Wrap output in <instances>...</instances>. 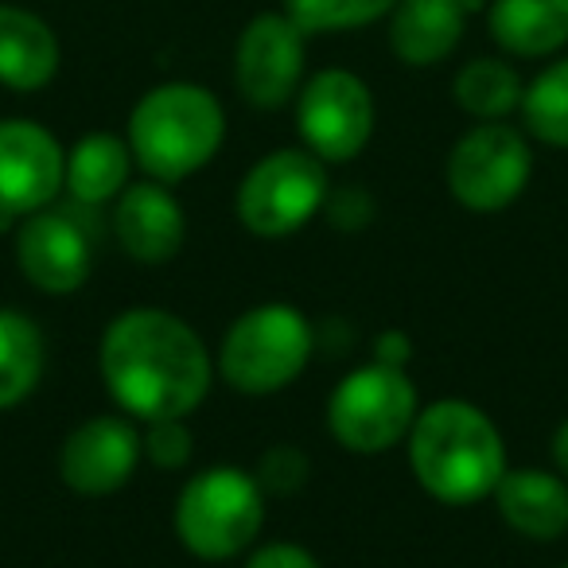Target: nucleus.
<instances>
[{"label":"nucleus","mask_w":568,"mask_h":568,"mask_svg":"<svg viewBox=\"0 0 568 568\" xmlns=\"http://www.w3.org/2000/svg\"><path fill=\"white\" fill-rule=\"evenodd\" d=\"M98 366L121 413L141 425L195 413L214 378V358L199 332L164 308L121 312L105 327Z\"/></svg>","instance_id":"1"},{"label":"nucleus","mask_w":568,"mask_h":568,"mask_svg":"<svg viewBox=\"0 0 568 568\" xmlns=\"http://www.w3.org/2000/svg\"><path fill=\"white\" fill-rule=\"evenodd\" d=\"M417 483L448 506L490 498L506 475V444L495 420L471 402H433L409 428Z\"/></svg>","instance_id":"2"},{"label":"nucleus","mask_w":568,"mask_h":568,"mask_svg":"<svg viewBox=\"0 0 568 568\" xmlns=\"http://www.w3.org/2000/svg\"><path fill=\"white\" fill-rule=\"evenodd\" d=\"M226 141V113L219 98L195 82H164L133 105L129 152L156 183H180L203 172Z\"/></svg>","instance_id":"3"},{"label":"nucleus","mask_w":568,"mask_h":568,"mask_svg":"<svg viewBox=\"0 0 568 568\" xmlns=\"http://www.w3.org/2000/svg\"><path fill=\"white\" fill-rule=\"evenodd\" d=\"M265 526V487L242 467H206L175 498V537L199 560H230Z\"/></svg>","instance_id":"4"},{"label":"nucleus","mask_w":568,"mask_h":568,"mask_svg":"<svg viewBox=\"0 0 568 568\" xmlns=\"http://www.w3.org/2000/svg\"><path fill=\"white\" fill-rule=\"evenodd\" d=\"M312 358V324L293 304H257L230 324L219 371L230 389L268 397L293 386Z\"/></svg>","instance_id":"5"},{"label":"nucleus","mask_w":568,"mask_h":568,"mask_svg":"<svg viewBox=\"0 0 568 568\" xmlns=\"http://www.w3.org/2000/svg\"><path fill=\"white\" fill-rule=\"evenodd\" d=\"M417 389L402 366L371 363L335 386L327 402V428L347 452L378 456L409 436L417 420Z\"/></svg>","instance_id":"6"},{"label":"nucleus","mask_w":568,"mask_h":568,"mask_svg":"<svg viewBox=\"0 0 568 568\" xmlns=\"http://www.w3.org/2000/svg\"><path fill=\"white\" fill-rule=\"evenodd\" d=\"M327 203V168L308 149H276L245 172L237 222L253 237H288Z\"/></svg>","instance_id":"7"},{"label":"nucleus","mask_w":568,"mask_h":568,"mask_svg":"<svg viewBox=\"0 0 568 568\" xmlns=\"http://www.w3.org/2000/svg\"><path fill=\"white\" fill-rule=\"evenodd\" d=\"M534 175L529 141L506 121H483L456 141L448 156V191L479 214L506 211Z\"/></svg>","instance_id":"8"},{"label":"nucleus","mask_w":568,"mask_h":568,"mask_svg":"<svg viewBox=\"0 0 568 568\" xmlns=\"http://www.w3.org/2000/svg\"><path fill=\"white\" fill-rule=\"evenodd\" d=\"M296 129L304 149L324 164H347L374 136V94L351 71H320L301 87L296 102Z\"/></svg>","instance_id":"9"},{"label":"nucleus","mask_w":568,"mask_h":568,"mask_svg":"<svg viewBox=\"0 0 568 568\" xmlns=\"http://www.w3.org/2000/svg\"><path fill=\"white\" fill-rule=\"evenodd\" d=\"M304 40L288 12H261L237 36L234 82L253 110H281L304 82Z\"/></svg>","instance_id":"10"},{"label":"nucleus","mask_w":568,"mask_h":568,"mask_svg":"<svg viewBox=\"0 0 568 568\" xmlns=\"http://www.w3.org/2000/svg\"><path fill=\"white\" fill-rule=\"evenodd\" d=\"M67 187V152L43 125L0 121V222L48 211Z\"/></svg>","instance_id":"11"},{"label":"nucleus","mask_w":568,"mask_h":568,"mask_svg":"<svg viewBox=\"0 0 568 568\" xmlns=\"http://www.w3.org/2000/svg\"><path fill=\"white\" fill-rule=\"evenodd\" d=\"M144 456L141 428L129 417H90L59 448V479L87 498H102L133 479Z\"/></svg>","instance_id":"12"},{"label":"nucleus","mask_w":568,"mask_h":568,"mask_svg":"<svg viewBox=\"0 0 568 568\" xmlns=\"http://www.w3.org/2000/svg\"><path fill=\"white\" fill-rule=\"evenodd\" d=\"M17 261L28 284H36L48 296H71L90 281L94 250L87 230L59 211L28 214L17 230Z\"/></svg>","instance_id":"13"},{"label":"nucleus","mask_w":568,"mask_h":568,"mask_svg":"<svg viewBox=\"0 0 568 568\" xmlns=\"http://www.w3.org/2000/svg\"><path fill=\"white\" fill-rule=\"evenodd\" d=\"M113 234L121 250L141 265H168L183 250L187 219L168 183H133L118 195L113 206Z\"/></svg>","instance_id":"14"},{"label":"nucleus","mask_w":568,"mask_h":568,"mask_svg":"<svg viewBox=\"0 0 568 568\" xmlns=\"http://www.w3.org/2000/svg\"><path fill=\"white\" fill-rule=\"evenodd\" d=\"M503 521L529 541H557L568 529V487L565 475L541 467L506 471L495 487Z\"/></svg>","instance_id":"15"},{"label":"nucleus","mask_w":568,"mask_h":568,"mask_svg":"<svg viewBox=\"0 0 568 568\" xmlns=\"http://www.w3.org/2000/svg\"><path fill=\"white\" fill-rule=\"evenodd\" d=\"M464 0H397L389 20V48L405 67H436L464 40Z\"/></svg>","instance_id":"16"},{"label":"nucleus","mask_w":568,"mask_h":568,"mask_svg":"<svg viewBox=\"0 0 568 568\" xmlns=\"http://www.w3.org/2000/svg\"><path fill=\"white\" fill-rule=\"evenodd\" d=\"M59 40L43 17L0 4V87L36 94L59 74Z\"/></svg>","instance_id":"17"},{"label":"nucleus","mask_w":568,"mask_h":568,"mask_svg":"<svg viewBox=\"0 0 568 568\" xmlns=\"http://www.w3.org/2000/svg\"><path fill=\"white\" fill-rule=\"evenodd\" d=\"M487 28L518 59L557 55L568 43V0H490Z\"/></svg>","instance_id":"18"},{"label":"nucleus","mask_w":568,"mask_h":568,"mask_svg":"<svg viewBox=\"0 0 568 568\" xmlns=\"http://www.w3.org/2000/svg\"><path fill=\"white\" fill-rule=\"evenodd\" d=\"M133 152L118 133H87L67 152V191L74 203L102 206L129 187Z\"/></svg>","instance_id":"19"},{"label":"nucleus","mask_w":568,"mask_h":568,"mask_svg":"<svg viewBox=\"0 0 568 568\" xmlns=\"http://www.w3.org/2000/svg\"><path fill=\"white\" fill-rule=\"evenodd\" d=\"M43 378V335L24 312L0 308V409L20 405Z\"/></svg>","instance_id":"20"},{"label":"nucleus","mask_w":568,"mask_h":568,"mask_svg":"<svg viewBox=\"0 0 568 568\" xmlns=\"http://www.w3.org/2000/svg\"><path fill=\"white\" fill-rule=\"evenodd\" d=\"M521 90H526V82L518 79V71L510 63H503V59H471L456 74L452 94H456L459 110L471 113V118L503 121L521 105Z\"/></svg>","instance_id":"21"},{"label":"nucleus","mask_w":568,"mask_h":568,"mask_svg":"<svg viewBox=\"0 0 568 568\" xmlns=\"http://www.w3.org/2000/svg\"><path fill=\"white\" fill-rule=\"evenodd\" d=\"M521 125L549 149H568V59L549 63L521 90Z\"/></svg>","instance_id":"22"},{"label":"nucleus","mask_w":568,"mask_h":568,"mask_svg":"<svg viewBox=\"0 0 568 568\" xmlns=\"http://www.w3.org/2000/svg\"><path fill=\"white\" fill-rule=\"evenodd\" d=\"M397 0H284V12L304 36H332L355 32L386 12H394Z\"/></svg>","instance_id":"23"},{"label":"nucleus","mask_w":568,"mask_h":568,"mask_svg":"<svg viewBox=\"0 0 568 568\" xmlns=\"http://www.w3.org/2000/svg\"><path fill=\"white\" fill-rule=\"evenodd\" d=\"M141 444H144V456H149L152 464L175 471V467H183L191 459L195 436H191V428L183 425V417L180 420H152V425H144Z\"/></svg>","instance_id":"24"},{"label":"nucleus","mask_w":568,"mask_h":568,"mask_svg":"<svg viewBox=\"0 0 568 568\" xmlns=\"http://www.w3.org/2000/svg\"><path fill=\"white\" fill-rule=\"evenodd\" d=\"M304 479V456L296 448H273L261 464V487L273 490H293Z\"/></svg>","instance_id":"25"},{"label":"nucleus","mask_w":568,"mask_h":568,"mask_svg":"<svg viewBox=\"0 0 568 568\" xmlns=\"http://www.w3.org/2000/svg\"><path fill=\"white\" fill-rule=\"evenodd\" d=\"M245 568H324V565L296 541H268L250 552Z\"/></svg>","instance_id":"26"},{"label":"nucleus","mask_w":568,"mask_h":568,"mask_svg":"<svg viewBox=\"0 0 568 568\" xmlns=\"http://www.w3.org/2000/svg\"><path fill=\"white\" fill-rule=\"evenodd\" d=\"M552 467H557V475H565L568 479V420H560L557 433H552Z\"/></svg>","instance_id":"27"},{"label":"nucleus","mask_w":568,"mask_h":568,"mask_svg":"<svg viewBox=\"0 0 568 568\" xmlns=\"http://www.w3.org/2000/svg\"><path fill=\"white\" fill-rule=\"evenodd\" d=\"M464 4H467V9H479V4H483V0H464Z\"/></svg>","instance_id":"28"},{"label":"nucleus","mask_w":568,"mask_h":568,"mask_svg":"<svg viewBox=\"0 0 568 568\" xmlns=\"http://www.w3.org/2000/svg\"><path fill=\"white\" fill-rule=\"evenodd\" d=\"M560 568H568V565H560Z\"/></svg>","instance_id":"29"}]
</instances>
